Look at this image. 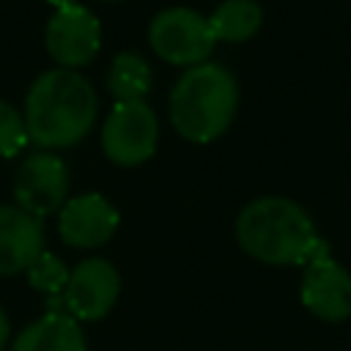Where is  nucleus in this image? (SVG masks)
Wrapping results in <instances>:
<instances>
[{"instance_id":"9","label":"nucleus","mask_w":351,"mask_h":351,"mask_svg":"<svg viewBox=\"0 0 351 351\" xmlns=\"http://www.w3.org/2000/svg\"><path fill=\"white\" fill-rule=\"evenodd\" d=\"M299 293L302 304L321 321L340 324L351 318V274L329 252L307 263Z\"/></svg>"},{"instance_id":"3","label":"nucleus","mask_w":351,"mask_h":351,"mask_svg":"<svg viewBox=\"0 0 351 351\" xmlns=\"http://www.w3.org/2000/svg\"><path fill=\"white\" fill-rule=\"evenodd\" d=\"M239 107L236 77L219 63L186 69L170 90V123L189 143H211L228 132Z\"/></svg>"},{"instance_id":"1","label":"nucleus","mask_w":351,"mask_h":351,"mask_svg":"<svg viewBox=\"0 0 351 351\" xmlns=\"http://www.w3.org/2000/svg\"><path fill=\"white\" fill-rule=\"evenodd\" d=\"M99 99L88 77L74 69H52L33 80L25 96L27 140L38 148H71L96 123Z\"/></svg>"},{"instance_id":"2","label":"nucleus","mask_w":351,"mask_h":351,"mask_svg":"<svg viewBox=\"0 0 351 351\" xmlns=\"http://www.w3.org/2000/svg\"><path fill=\"white\" fill-rule=\"evenodd\" d=\"M236 239L247 255L271 266H307L329 252L307 211L288 197H258L236 217Z\"/></svg>"},{"instance_id":"4","label":"nucleus","mask_w":351,"mask_h":351,"mask_svg":"<svg viewBox=\"0 0 351 351\" xmlns=\"http://www.w3.org/2000/svg\"><path fill=\"white\" fill-rule=\"evenodd\" d=\"M148 44L154 55L173 66H200L217 47V36L206 16L192 8L176 5L159 11L148 25Z\"/></svg>"},{"instance_id":"7","label":"nucleus","mask_w":351,"mask_h":351,"mask_svg":"<svg viewBox=\"0 0 351 351\" xmlns=\"http://www.w3.org/2000/svg\"><path fill=\"white\" fill-rule=\"evenodd\" d=\"M121 296L118 269L107 258H88L77 263L60 293L63 313L77 321H101Z\"/></svg>"},{"instance_id":"5","label":"nucleus","mask_w":351,"mask_h":351,"mask_svg":"<svg viewBox=\"0 0 351 351\" xmlns=\"http://www.w3.org/2000/svg\"><path fill=\"white\" fill-rule=\"evenodd\" d=\"M159 121L148 101H115L101 126V151L118 167H137L156 151Z\"/></svg>"},{"instance_id":"13","label":"nucleus","mask_w":351,"mask_h":351,"mask_svg":"<svg viewBox=\"0 0 351 351\" xmlns=\"http://www.w3.org/2000/svg\"><path fill=\"white\" fill-rule=\"evenodd\" d=\"M154 88V71L137 52H118L107 69V90L115 101H145Z\"/></svg>"},{"instance_id":"10","label":"nucleus","mask_w":351,"mask_h":351,"mask_svg":"<svg viewBox=\"0 0 351 351\" xmlns=\"http://www.w3.org/2000/svg\"><path fill=\"white\" fill-rule=\"evenodd\" d=\"M118 211L115 206L99 195V192H88V195H77L71 200H66V206L58 211V230L63 244L77 247V250H96L101 244H107L115 230H118Z\"/></svg>"},{"instance_id":"8","label":"nucleus","mask_w":351,"mask_h":351,"mask_svg":"<svg viewBox=\"0 0 351 351\" xmlns=\"http://www.w3.org/2000/svg\"><path fill=\"white\" fill-rule=\"evenodd\" d=\"M44 44L49 58L60 66V69H80L88 66L101 47V25L99 19L77 5H66V8H55V14L47 22V33H44Z\"/></svg>"},{"instance_id":"18","label":"nucleus","mask_w":351,"mask_h":351,"mask_svg":"<svg viewBox=\"0 0 351 351\" xmlns=\"http://www.w3.org/2000/svg\"><path fill=\"white\" fill-rule=\"evenodd\" d=\"M49 5H55V8H66V5H77V0H49Z\"/></svg>"},{"instance_id":"11","label":"nucleus","mask_w":351,"mask_h":351,"mask_svg":"<svg viewBox=\"0 0 351 351\" xmlns=\"http://www.w3.org/2000/svg\"><path fill=\"white\" fill-rule=\"evenodd\" d=\"M44 252V225L38 217L14 206H0V277L27 271Z\"/></svg>"},{"instance_id":"14","label":"nucleus","mask_w":351,"mask_h":351,"mask_svg":"<svg viewBox=\"0 0 351 351\" xmlns=\"http://www.w3.org/2000/svg\"><path fill=\"white\" fill-rule=\"evenodd\" d=\"M217 41L239 44L252 38L263 25V8L255 0H225L208 16Z\"/></svg>"},{"instance_id":"17","label":"nucleus","mask_w":351,"mask_h":351,"mask_svg":"<svg viewBox=\"0 0 351 351\" xmlns=\"http://www.w3.org/2000/svg\"><path fill=\"white\" fill-rule=\"evenodd\" d=\"M8 335H11V326H8V318H5V313H3V307H0V351H3L5 343H8Z\"/></svg>"},{"instance_id":"12","label":"nucleus","mask_w":351,"mask_h":351,"mask_svg":"<svg viewBox=\"0 0 351 351\" xmlns=\"http://www.w3.org/2000/svg\"><path fill=\"white\" fill-rule=\"evenodd\" d=\"M11 351H88V343L77 318L52 310L27 324L14 337Z\"/></svg>"},{"instance_id":"6","label":"nucleus","mask_w":351,"mask_h":351,"mask_svg":"<svg viewBox=\"0 0 351 351\" xmlns=\"http://www.w3.org/2000/svg\"><path fill=\"white\" fill-rule=\"evenodd\" d=\"M69 195V167L60 156L49 151L30 154L14 178V200L22 211L44 219L66 206Z\"/></svg>"},{"instance_id":"15","label":"nucleus","mask_w":351,"mask_h":351,"mask_svg":"<svg viewBox=\"0 0 351 351\" xmlns=\"http://www.w3.org/2000/svg\"><path fill=\"white\" fill-rule=\"evenodd\" d=\"M27 282L36 288V291H41V293H49V296H60L63 293V288H66V282H69V269H66V263L58 258V255H52V252H41L30 266H27Z\"/></svg>"},{"instance_id":"16","label":"nucleus","mask_w":351,"mask_h":351,"mask_svg":"<svg viewBox=\"0 0 351 351\" xmlns=\"http://www.w3.org/2000/svg\"><path fill=\"white\" fill-rule=\"evenodd\" d=\"M27 129H25V115L5 99H0V156H16L27 145Z\"/></svg>"}]
</instances>
